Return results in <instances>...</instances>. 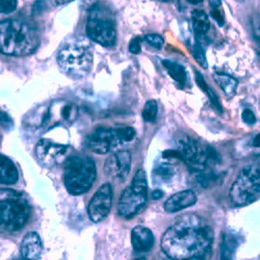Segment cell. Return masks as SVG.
Returning <instances> with one entry per match:
<instances>
[{"instance_id":"1","label":"cell","mask_w":260,"mask_h":260,"mask_svg":"<svg viewBox=\"0 0 260 260\" xmlns=\"http://www.w3.org/2000/svg\"><path fill=\"white\" fill-rule=\"evenodd\" d=\"M213 232L208 222L194 213L177 218L161 238V250L171 259H204L212 248Z\"/></svg>"},{"instance_id":"2","label":"cell","mask_w":260,"mask_h":260,"mask_svg":"<svg viewBox=\"0 0 260 260\" xmlns=\"http://www.w3.org/2000/svg\"><path fill=\"white\" fill-rule=\"evenodd\" d=\"M40 45L38 31L22 20L0 21V52L10 56H26Z\"/></svg>"},{"instance_id":"3","label":"cell","mask_w":260,"mask_h":260,"mask_svg":"<svg viewBox=\"0 0 260 260\" xmlns=\"http://www.w3.org/2000/svg\"><path fill=\"white\" fill-rule=\"evenodd\" d=\"M57 63L67 76L73 79L83 78L93 67V50L88 42L75 40L59 50Z\"/></svg>"},{"instance_id":"4","label":"cell","mask_w":260,"mask_h":260,"mask_svg":"<svg viewBox=\"0 0 260 260\" xmlns=\"http://www.w3.org/2000/svg\"><path fill=\"white\" fill-rule=\"evenodd\" d=\"M30 206L23 193L0 188V228L9 232L22 229L29 220Z\"/></svg>"},{"instance_id":"5","label":"cell","mask_w":260,"mask_h":260,"mask_svg":"<svg viewBox=\"0 0 260 260\" xmlns=\"http://www.w3.org/2000/svg\"><path fill=\"white\" fill-rule=\"evenodd\" d=\"M97 177L95 161L84 155H74L68 158L64 167V185L71 194H81L88 191Z\"/></svg>"},{"instance_id":"6","label":"cell","mask_w":260,"mask_h":260,"mask_svg":"<svg viewBox=\"0 0 260 260\" xmlns=\"http://www.w3.org/2000/svg\"><path fill=\"white\" fill-rule=\"evenodd\" d=\"M229 197L235 206H246L260 197V162L245 167L232 183Z\"/></svg>"},{"instance_id":"7","label":"cell","mask_w":260,"mask_h":260,"mask_svg":"<svg viewBox=\"0 0 260 260\" xmlns=\"http://www.w3.org/2000/svg\"><path fill=\"white\" fill-rule=\"evenodd\" d=\"M86 35L104 47H113L117 42V29L113 14L101 5H95L86 23Z\"/></svg>"},{"instance_id":"8","label":"cell","mask_w":260,"mask_h":260,"mask_svg":"<svg viewBox=\"0 0 260 260\" xmlns=\"http://www.w3.org/2000/svg\"><path fill=\"white\" fill-rule=\"evenodd\" d=\"M177 151L180 158L194 173L202 172L220 162V156L215 150L188 137L179 141Z\"/></svg>"},{"instance_id":"9","label":"cell","mask_w":260,"mask_h":260,"mask_svg":"<svg viewBox=\"0 0 260 260\" xmlns=\"http://www.w3.org/2000/svg\"><path fill=\"white\" fill-rule=\"evenodd\" d=\"M148 199V182L144 170H139L130 183L121 193L118 211L125 219L135 216L146 204Z\"/></svg>"},{"instance_id":"10","label":"cell","mask_w":260,"mask_h":260,"mask_svg":"<svg viewBox=\"0 0 260 260\" xmlns=\"http://www.w3.org/2000/svg\"><path fill=\"white\" fill-rule=\"evenodd\" d=\"M136 130L133 127L100 128L86 140L89 149L97 154H106L121 145L135 139Z\"/></svg>"},{"instance_id":"11","label":"cell","mask_w":260,"mask_h":260,"mask_svg":"<svg viewBox=\"0 0 260 260\" xmlns=\"http://www.w3.org/2000/svg\"><path fill=\"white\" fill-rule=\"evenodd\" d=\"M78 117V107L66 100L53 101L45 112L41 115L40 127L53 128L59 125H71Z\"/></svg>"},{"instance_id":"12","label":"cell","mask_w":260,"mask_h":260,"mask_svg":"<svg viewBox=\"0 0 260 260\" xmlns=\"http://www.w3.org/2000/svg\"><path fill=\"white\" fill-rule=\"evenodd\" d=\"M113 205V187L110 183H105L95 192L88 207V213L91 221L100 223L108 213L111 212Z\"/></svg>"},{"instance_id":"13","label":"cell","mask_w":260,"mask_h":260,"mask_svg":"<svg viewBox=\"0 0 260 260\" xmlns=\"http://www.w3.org/2000/svg\"><path fill=\"white\" fill-rule=\"evenodd\" d=\"M133 157L129 151L121 150L108 157L104 165V173L111 179L124 180L132 169Z\"/></svg>"},{"instance_id":"14","label":"cell","mask_w":260,"mask_h":260,"mask_svg":"<svg viewBox=\"0 0 260 260\" xmlns=\"http://www.w3.org/2000/svg\"><path fill=\"white\" fill-rule=\"evenodd\" d=\"M68 152L66 145L58 144L47 139L39 141L36 147V154L41 164L47 167H53L59 164Z\"/></svg>"},{"instance_id":"15","label":"cell","mask_w":260,"mask_h":260,"mask_svg":"<svg viewBox=\"0 0 260 260\" xmlns=\"http://www.w3.org/2000/svg\"><path fill=\"white\" fill-rule=\"evenodd\" d=\"M197 202V194L191 189L178 191L165 202V210L168 213H174L188 208Z\"/></svg>"},{"instance_id":"16","label":"cell","mask_w":260,"mask_h":260,"mask_svg":"<svg viewBox=\"0 0 260 260\" xmlns=\"http://www.w3.org/2000/svg\"><path fill=\"white\" fill-rule=\"evenodd\" d=\"M154 235L149 228L137 226L132 231V244L137 252L145 253L154 246Z\"/></svg>"},{"instance_id":"17","label":"cell","mask_w":260,"mask_h":260,"mask_svg":"<svg viewBox=\"0 0 260 260\" xmlns=\"http://www.w3.org/2000/svg\"><path fill=\"white\" fill-rule=\"evenodd\" d=\"M21 255L25 259H40L43 251L42 241L38 233L29 232L24 237L21 243Z\"/></svg>"},{"instance_id":"18","label":"cell","mask_w":260,"mask_h":260,"mask_svg":"<svg viewBox=\"0 0 260 260\" xmlns=\"http://www.w3.org/2000/svg\"><path fill=\"white\" fill-rule=\"evenodd\" d=\"M19 179L18 169L7 156L0 154V183L15 184Z\"/></svg>"},{"instance_id":"19","label":"cell","mask_w":260,"mask_h":260,"mask_svg":"<svg viewBox=\"0 0 260 260\" xmlns=\"http://www.w3.org/2000/svg\"><path fill=\"white\" fill-rule=\"evenodd\" d=\"M238 246H240V237H238V235L234 231L224 232L221 244L222 259H232L235 255Z\"/></svg>"},{"instance_id":"20","label":"cell","mask_w":260,"mask_h":260,"mask_svg":"<svg viewBox=\"0 0 260 260\" xmlns=\"http://www.w3.org/2000/svg\"><path fill=\"white\" fill-rule=\"evenodd\" d=\"M191 24L192 29L198 38L203 37L209 30L210 23L208 15L200 10H194L191 12Z\"/></svg>"},{"instance_id":"21","label":"cell","mask_w":260,"mask_h":260,"mask_svg":"<svg viewBox=\"0 0 260 260\" xmlns=\"http://www.w3.org/2000/svg\"><path fill=\"white\" fill-rule=\"evenodd\" d=\"M213 79L215 80L216 83L219 84L222 91L227 96L231 97L235 94L237 85H238V82L235 78H233L232 76H230L228 74H224V73H214Z\"/></svg>"},{"instance_id":"22","label":"cell","mask_w":260,"mask_h":260,"mask_svg":"<svg viewBox=\"0 0 260 260\" xmlns=\"http://www.w3.org/2000/svg\"><path fill=\"white\" fill-rule=\"evenodd\" d=\"M162 64H164V67L167 69V71L169 72V75L173 78V80H175L176 82H178L181 85L185 84L186 71L182 64L175 62V61H172L170 59L162 60Z\"/></svg>"},{"instance_id":"23","label":"cell","mask_w":260,"mask_h":260,"mask_svg":"<svg viewBox=\"0 0 260 260\" xmlns=\"http://www.w3.org/2000/svg\"><path fill=\"white\" fill-rule=\"evenodd\" d=\"M196 82H197L199 88L208 96V98H209L210 102L213 104V106H214L215 108H218L219 111H222V105H221V103H220V100H219L218 95H216V94L214 93V91L210 88V85L207 84V82L205 81L203 75L200 74V73L197 72V71H196Z\"/></svg>"},{"instance_id":"24","label":"cell","mask_w":260,"mask_h":260,"mask_svg":"<svg viewBox=\"0 0 260 260\" xmlns=\"http://www.w3.org/2000/svg\"><path fill=\"white\" fill-rule=\"evenodd\" d=\"M158 114V106L157 102L155 100H149L146 102L143 112H142V117L144 121L148 123H153L155 122Z\"/></svg>"},{"instance_id":"25","label":"cell","mask_w":260,"mask_h":260,"mask_svg":"<svg viewBox=\"0 0 260 260\" xmlns=\"http://www.w3.org/2000/svg\"><path fill=\"white\" fill-rule=\"evenodd\" d=\"M176 174V170L174 167L170 165H160L154 170V176L157 177V180L167 182L171 180Z\"/></svg>"},{"instance_id":"26","label":"cell","mask_w":260,"mask_h":260,"mask_svg":"<svg viewBox=\"0 0 260 260\" xmlns=\"http://www.w3.org/2000/svg\"><path fill=\"white\" fill-rule=\"evenodd\" d=\"M190 51H191V54H192L194 60H196L202 68L206 69V68L208 67L207 59H206L205 51H204V49L202 48L200 43H199V42L194 43V44L192 45V47L190 48Z\"/></svg>"},{"instance_id":"27","label":"cell","mask_w":260,"mask_h":260,"mask_svg":"<svg viewBox=\"0 0 260 260\" xmlns=\"http://www.w3.org/2000/svg\"><path fill=\"white\" fill-rule=\"evenodd\" d=\"M145 41L148 43L150 46H152L156 49H161L164 44H165V40L161 36L156 35V34H150L145 37Z\"/></svg>"},{"instance_id":"28","label":"cell","mask_w":260,"mask_h":260,"mask_svg":"<svg viewBox=\"0 0 260 260\" xmlns=\"http://www.w3.org/2000/svg\"><path fill=\"white\" fill-rule=\"evenodd\" d=\"M18 0H0V12L4 14H11L16 11Z\"/></svg>"},{"instance_id":"29","label":"cell","mask_w":260,"mask_h":260,"mask_svg":"<svg viewBox=\"0 0 260 260\" xmlns=\"http://www.w3.org/2000/svg\"><path fill=\"white\" fill-rule=\"evenodd\" d=\"M252 28L256 41L260 45V15H256L252 19Z\"/></svg>"},{"instance_id":"30","label":"cell","mask_w":260,"mask_h":260,"mask_svg":"<svg viewBox=\"0 0 260 260\" xmlns=\"http://www.w3.org/2000/svg\"><path fill=\"white\" fill-rule=\"evenodd\" d=\"M0 125H2L7 130H11L14 125L12 118L7 113H5L3 111H0Z\"/></svg>"},{"instance_id":"31","label":"cell","mask_w":260,"mask_h":260,"mask_svg":"<svg viewBox=\"0 0 260 260\" xmlns=\"http://www.w3.org/2000/svg\"><path fill=\"white\" fill-rule=\"evenodd\" d=\"M242 118H243V121L248 125H254L256 123V117L254 113L251 110H249V108H246V110L243 112Z\"/></svg>"},{"instance_id":"32","label":"cell","mask_w":260,"mask_h":260,"mask_svg":"<svg viewBox=\"0 0 260 260\" xmlns=\"http://www.w3.org/2000/svg\"><path fill=\"white\" fill-rule=\"evenodd\" d=\"M129 51L134 54H139L141 52V40L135 38L129 43Z\"/></svg>"},{"instance_id":"33","label":"cell","mask_w":260,"mask_h":260,"mask_svg":"<svg viewBox=\"0 0 260 260\" xmlns=\"http://www.w3.org/2000/svg\"><path fill=\"white\" fill-rule=\"evenodd\" d=\"M45 8H46V4L44 0H37L32 6V14L39 15L45 10Z\"/></svg>"},{"instance_id":"34","label":"cell","mask_w":260,"mask_h":260,"mask_svg":"<svg viewBox=\"0 0 260 260\" xmlns=\"http://www.w3.org/2000/svg\"><path fill=\"white\" fill-rule=\"evenodd\" d=\"M211 16L213 17V19L218 22L220 25L224 24V16L222 14V12L219 11V9H211Z\"/></svg>"},{"instance_id":"35","label":"cell","mask_w":260,"mask_h":260,"mask_svg":"<svg viewBox=\"0 0 260 260\" xmlns=\"http://www.w3.org/2000/svg\"><path fill=\"white\" fill-rule=\"evenodd\" d=\"M151 197H152L153 200H159L164 197V192L160 189H154L151 193Z\"/></svg>"},{"instance_id":"36","label":"cell","mask_w":260,"mask_h":260,"mask_svg":"<svg viewBox=\"0 0 260 260\" xmlns=\"http://www.w3.org/2000/svg\"><path fill=\"white\" fill-rule=\"evenodd\" d=\"M74 2V0H51V3L53 6L55 7H60V6H63V5H68L70 3Z\"/></svg>"},{"instance_id":"37","label":"cell","mask_w":260,"mask_h":260,"mask_svg":"<svg viewBox=\"0 0 260 260\" xmlns=\"http://www.w3.org/2000/svg\"><path fill=\"white\" fill-rule=\"evenodd\" d=\"M211 9H219L222 6L221 0H209Z\"/></svg>"},{"instance_id":"38","label":"cell","mask_w":260,"mask_h":260,"mask_svg":"<svg viewBox=\"0 0 260 260\" xmlns=\"http://www.w3.org/2000/svg\"><path fill=\"white\" fill-rule=\"evenodd\" d=\"M252 145H253V147H255V148H260V134H258V135L253 139Z\"/></svg>"},{"instance_id":"39","label":"cell","mask_w":260,"mask_h":260,"mask_svg":"<svg viewBox=\"0 0 260 260\" xmlns=\"http://www.w3.org/2000/svg\"><path fill=\"white\" fill-rule=\"evenodd\" d=\"M186 2L190 5H200L203 3V0H186Z\"/></svg>"},{"instance_id":"40","label":"cell","mask_w":260,"mask_h":260,"mask_svg":"<svg viewBox=\"0 0 260 260\" xmlns=\"http://www.w3.org/2000/svg\"><path fill=\"white\" fill-rule=\"evenodd\" d=\"M237 2H241V3H244V2H246V0H237Z\"/></svg>"},{"instance_id":"41","label":"cell","mask_w":260,"mask_h":260,"mask_svg":"<svg viewBox=\"0 0 260 260\" xmlns=\"http://www.w3.org/2000/svg\"><path fill=\"white\" fill-rule=\"evenodd\" d=\"M167 2H170V0H167Z\"/></svg>"}]
</instances>
